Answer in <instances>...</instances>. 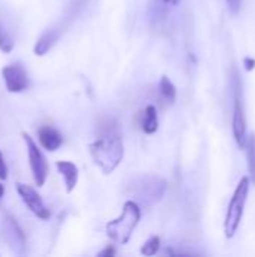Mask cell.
I'll use <instances>...</instances> for the list:
<instances>
[{
	"label": "cell",
	"mask_w": 255,
	"mask_h": 257,
	"mask_svg": "<svg viewBox=\"0 0 255 257\" xmlns=\"http://www.w3.org/2000/svg\"><path fill=\"white\" fill-rule=\"evenodd\" d=\"M12 48H14V39L9 36V33L0 24V50L3 53H11Z\"/></svg>",
	"instance_id": "17"
},
{
	"label": "cell",
	"mask_w": 255,
	"mask_h": 257,
	"mask_svg": "<svg viewBox=\"0 0 255 257\" xmlns=\"http://www.w3.org/2000/svg\"><path fill=\"white\" fill-rule=\"evenodd\" d=\"M140 218H141L140 205L135 200H128V202H125V205L122 208V214L116 220L107 223L105 232L111 241H114L120 245H125L129 242Z\"/></svg>",
	"instance_id": "2"
},
{
	"label": "cell",
	"mask_w": 255,
	"mask_h": 257,
	"mask_svg": "<svg viewBox=\"0 0 255 257\" xmlns=\"http://www.w3.org/2000/svg\"><path fill=\"white\" fill-rule=\"evenodd\" d=\"M23 140L26 143V149H27V155H29V164H30V170L35 179V184L38 187H44L47 178H48V163L47 158L44 157L42 151L39 149L38 143L27 134L23 133Z\"/></svg>",
	"instance_id": "5"
},
{
	"label": "cell",
	"mask_w": 255,
	"mask_h": 257,
	"mask_svg": "<svg viewBox=\"0 0 255 257\" xmlns=\"http://www.w3.org/2000/svg\"><path fill=\"white\" fill-rule=\"evenodd\" d=\"M114 253H116V251H114V248H113V247H107L104 251H101V253H99V257H111V256H114Z\"/></svg>",
	"instance_id": "21"
},
{
	"label": "cell",
	"mask_w": 255,
	"mask_h": 257,
	"mask_svg": "<svg viewBox=\"0 0 255 257\" xmlns=\"http://www.w3.org/2000/svg\"><path fill=\"white\" fill-rule=\"evenodd\" d=\"M167 190V182L159 178V176H143L140 179H137V185H135V194L138 196V199L147 205L158 202L162 199V196L165 194Z\"/></svg>",
	"instance_id": "6"
},
{
	"label": "cell",
	"mask_w": 255,
	"mask_h": 257,
	"mask_svg": "<svg viewBox=\"0 0 255 257\" xmlns=\"http://www.w3.org/2000/svg\"><path fill=\"white\" fill-rule=\"evenodd\" d=\"M2 77L8 92L20 93L29 87V74L21 63H11L2 68Z\"/></svg>",
	"instance_id": "7"
},
{
	"label": "cell",
	"mask_w": 255,
	"mask_h": 257,
	"mask_svg": "<svg viewBox=\"0 0 255 257\" xmlns=\"http://www.w3.org/2000/svg\"><path fill=\"white\" fill-rule=\"evenodd\" d=\"M161 248V238L159 236H152L149 238L143 247H141V254L143 256H155Z\"/></svg>",
	"instance_id": "16"
},
{
	"label": "cell",
	"mask_w": 255,
	"mask_h": 257,
	"mask_svg": "<svg viewBox=\"0 0 255 257\" xmlns=\"http://www.w3.org/2000/svg\"><path fill=\"white\" fill-rule=\"evenodd\" d=\"M159 93H161V98L168 105L174 104L176 96H177V90H176V86L173 84V81L167 75H162L161 77V81H159Z\"/></svg>",
	"instance_id": "14"
},
{
	"label": "cell",
	"mask_w": 255,
	"mask_h": 257,
	"mask_svg": "<svg viewBox=\"0 0 255 257\" xmlns=\"http://www.w3.org/2000/svg\"><path fill=\"white\" fill-rule=\"evenodd\" d=\"M8 178V166L5 163V158H3V154L0 152V179L5 181Z\"/></svg>",
	"instance_id": "18"
},
{
	"label": "cell",
	"mask_w": 255,
	"mask_h": 257,
	"mask_svg": "<svg viewBox=\"0 0 255 257\" xmlns=\"http://www.w3.org/2000/svg\"><path fill=\"white\" fill-rule=\"evenodd\" d=\"M228 3V8L233 14H237L240 11V6H242V0H227Z\"/></svg>",
	"instance_id": "19"
},
{
	"label": "cell",
	"mask_w": 255,
	"mask_h": 257,
	"mask_svg": "<svg viewBox=\"0 0 255 257\" xmlns=\"http://www.w3.org/2000/svg\"><path fill=\"white\" fill-rule=\"evenodd\" d=\"M59 36H60V33L56 29H48L47 32H44L35 44V48H33L35 54L36 56H45L54 47V44L59 41Z\"/></svg>",
	"instance_id": "12"
},
{
	"label": "cell",
	"mask_w": 255,
	"mask_h": 257,
	"mask_svg": "<svg viewBox=\"0 0 255 257\" xmlns=\"http://www.w3.org/2000/svg\"><path fill=\"white\" fill-rule=\"evenodd\" d=\"M233 136L240 149L245 148L246 143V114H245V102L242 93V83L239 74L236 72V87H234V107H233Z\"/></svg>",
	"instance_id": "4"
},
{
	"label": "cell",
	"mask_w": 255,
	"mask_h": 257,
	"mask_svg": "<svg viewBox=\"0 0 255 257\" xmlns=\"http://www.w3.org/2000/svg\"><path fill=\"white\" fill-rule=\"evenodd\" d=\"M243 149H246L249 178L252 182H255V134H249V137H246V143H245Z\"/></svg>",
	"instance_id": "15"
},
{
	"label": "cell",
	"mask_w": 255,
	"mask_h": 257,
	"mask_svg": "<svg viewBox=\"0 0 255 257\" xmlns=\"http://www.w3.org/2000/svg\"><path fill=\"white\" fill-rule=\"evenodd\" d=\"M158 111L155 105H147L143 113V120H141V128L146 134H153L158 131Z\"/></svg>",
	"instance_id": "13"
},
{
	"label": "cell",
	"mask_w": 255,
	"mask_h": 257,
	"mask_svg": "<svg viewBox=\"0 0 255 257\" xmlns=\"http://www.w3.org/2000/svg\"><path fill=\"white\" fill-rule=\"evenodd\" d=\"M17 191L21 197V200L26 203V206L32 211V214H35L38 218L41 220H48L51 217V212L50 209L47 208V205L44 203L42 197L39 196V193L32 188L30 185L27 184H21V182H17Z\"/></svg>",
	"instance_id": "8"
},
{
	"label": "cell",
	"mask_w": 255,
	"mask_h": 257,
	"mask_svg": "<svg viewBox=\"0 0 255 257\" xmlns=\"http://www.w3.org/2000/svg\"><path fill=\"white\" fill-rule=\"evenodd\" d=\"M3 194H5V185L0 184V199L3 197Z\"/></svg>",
	"instance_id": "23"
},
{
	"label": "cell",
	"mask_w": 255,
	"mask_h": 257,
	"mask_svg": "<svg viewBox=\"0 0 255 257\" xmlns=\"http://www.w3.org/2000/svg\"><path fill=\"white\" fill-rule=\"evenodd\" d=\"M56 167H57L59 173L63 178L66 193L68 194L72 193L75 190L77 184H78V167L71 161H57Z\"/></svg>",
	"instance_id": "11"
},
{
	"label": "cell",
	"mask_w": 255,
	"mask_h": 257,
	"mask_svg": "<svg viewBox=\"0 0 255 257\" xmlns=\"http://www.w3.org/2000/svg\"><path fill=\"white\" fill-rule=\"evenodd\" d=\"M38 140L41 143V146L44 149H47L48 152H54L57 151L62 143H63V139H62V134L53 128V126H42L38 130Z\"/></svg>",
	"instance_id": "10"
},
{
	"label": "cell",
	"mask_w": 255,
	"mask_h": 257,
	"mask_svg": "<svg viewBox=\"0 0 255 257\" xmlns=\"http://www.w3.org/2000/svg\"><path fill=\"white\" fill-rule=\"evenodd\" d=\"M243 65H245V69L246 71H252L255 68V59H252V57H245L243 59Z\"/></svg>",
	"instance_id": "20"
},
{
	"label": "cell",
	"mask_w": 255,
	"mask_h": 257,
	"mask_svg": "<svg viewBox=\"0 0 255 257\" xmlns=\"http://www.w3.org/2000/svg\"><path fill=\"white\" fill-rule=\"evenodd\" d=\"M92 160L102 170L104 175H111L117 166L122 163L125 149L122 137L117 131H108L99 139H96L89 146Z\"/></svg>",
	"instance_id": "1"
},
{
	"label": "cell",
	"mask_w": 255,
	"mask_h": 257,
	"mask_svg": "<svg viewBox=\"0 0 255 257\" xmlns=\"http://www.w3.org/2000/svg\"><path fill=\"white\" fill-rule=\"evenodd\" d=\"M2 236L6 242V245L17 251L21 253L26 247V236L20 227V224L17 223V220L11 215H6L2 221Z\"/></svg>",
	"instance_id": "9"
},
{
	"label": "cell",
	"mask_w": 255,
	"mask_h": 257,
	"mask_svg": "<svg viewBox=\"0 0 255 257\" xmlns=\"http://www.w3.org/2000/svg\"><path fill=\"white\" fill-rule=\"evenodd\" d=\"M164 3H167V5H173V6H176V5H179V2L180 0H162Z\"/></svg>",
	"instance_id": "22"
},
{
	"label": "cell",
	"mask_w": 255,
	"mask_h": 257,
	"mask_svg": "<svg viewBox=\"0 0 255 257\" xmlns=\"http://www.w3.org/2000/svg\"><path fill=\"white\" fill-rule=\"evenodd\" d=\"M249 188H251V178L243 176L239 181V184L233 193V197L228 203L225 223H224V232H225V236L228 239H231L239 230V226H240V221L243 217L245 203H246L248 196H249Z\"/></svg>",
	"instance_id": "3"
}]
</instances>
